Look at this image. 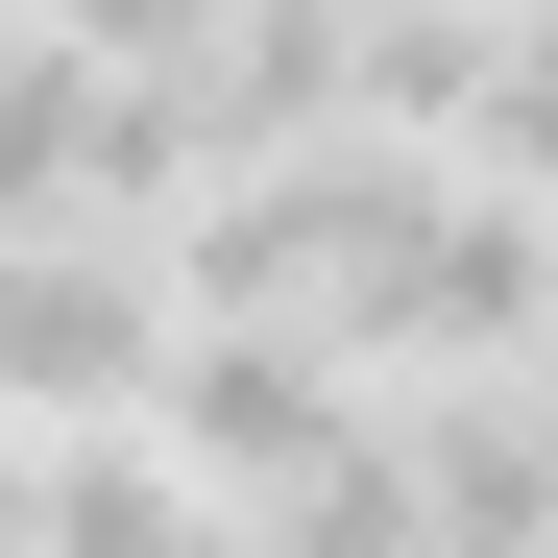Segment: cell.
<instances>
[{
	"label": "cell",
	"instance_id": "4",
	"mask_svg": "<svg viewBox=\"0 0 558 558\" xmlns=\"http://www.w3.org/2000/svg\"><path fill=\"white\" fill-rule=\"evenodd\" d=\"M195 534H219V486H195L146 413H98V437H25V558H195Z\"/></svg>",
	"mask_w": 558,
	"mask_h": 558
},
{
	"label": "cell",
	"instance_id": "2",
	"mask_svg": "<svg viewBox=\"0 0 558 558\" xmlns=\"http://www.w3.org/2000/svg\"><path fill=\"white\" fill-rule=\"evenodd\" d=\"M195 170L219 146H195L170 73H122V49H73V25L0 0V219H170Z\"/></svg>",
	"mask_w": 558,
	"mask_h": 558
},
{
	"label": "cell",
	"instance_id": "1",
	"mask_svg": "<svg viewBox=\"0 0 558 558\" xmlns=\"http://www.w3.org/2000/svg\"><path fill=\"white\" fill-rule=\"evenodd\" d=\"M170 364V243L146 219H0V437H98Z\"/></svg>",
	"mask_w": 558,
	"mask_h": 558
},
{
	"label": "cell",
	"instance_id": "3",
	"mask_svg": "<svg viewBox=\"0 0 558 558\" xmlns=\"http://www.w3.org/2000/svg\"><path fill=\"white\" fill-rule=\"evenodd\" d=\"M146 437H170V461L243 510V486H292V461H340V437H364V364H340L316 316H170Z\"/></svg>",
	"mask_w": 558,
	"mask_h": 558
}]
</instances>
